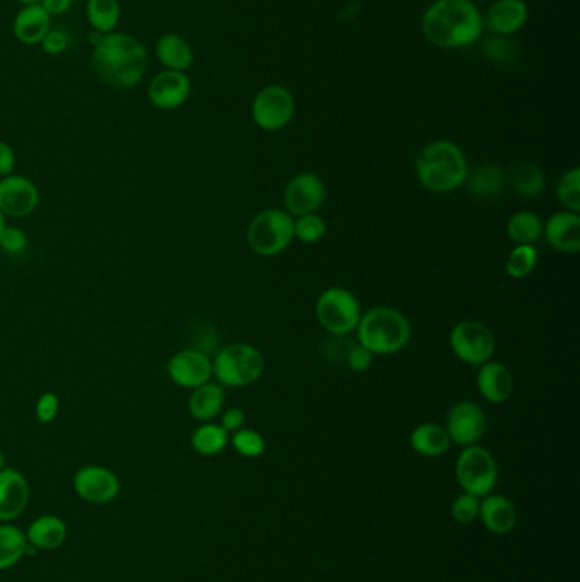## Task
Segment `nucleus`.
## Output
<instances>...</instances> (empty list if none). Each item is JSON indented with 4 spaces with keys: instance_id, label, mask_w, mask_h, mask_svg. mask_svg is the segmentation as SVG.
I'll use <instances>...</instances> for the list:
<instances>
[{
    "instance_id": "6",
    "label": "nucleus",
    "mask_w": 580,
    "mask_h": 582,
    "mask_svg": "<svg viewBox=\"0 0 580 582\" xmlns=\"http://www.w3.org/2000/svg\"><path fill=\"white\" fill-rule=\"evenodd\" d=\"M293 217L290 213L271 208L252 218L247 229V242L252 252L261 257L283 254L295 239Z\"/></svg>"
},
{
    "instance_id": "39",
    "label": "nucleus",
    "mask_w": 580,
    "mask_h": 582,
    "mask_svg": "<svg viewBox=\"0 0 580 582\" xmlns=\"http://www.w3.org/2000/svg\"><path fill=\"white\" fill-rule=\"evenodd\" d=\"M26 247H28V234L23 229L6 225L0 234V249L11 256H18L26 251Z\"/></svg>"
},
{
    "instance_id": "19",
    "label": "nucleus",
    "mask_w": 580,
    "mask_h": 582,
    "mask_svg": "<svg viewBox=\"0 0 580 582\" xmlns=\"http://www.w3.org/2000/svg\"><path fill=\"white\" fill-rule=\"evenodd\" d=\"M543 234L548 244L563 254H577L580 251L579 213L558 212L543 223Z\"/></svg>"
},
{
    "instance_id": "34",
    "label": "nucleus",
    "mask_w": 580,
    "mask_h": 582,
    "mask_svg": "<svg viewBox=\"0 0 580 582\" xmlns=\"http://www.w3.org/2000/svg\"><path fill=\"white\" fill-rule=\"evenodd\" d=\"M558 201L569 212H580V169L572 167L570 171L563 172L557 184Z\"/></svg>"
},
{
    "instance_id": "10",
    "label": "nucleus",
    "mask_w": 580,
    "mask_h": 582,
    "mask_svg": "<svg viewBox=\"0 0 580 582\" xmlns=\"http://www.w3.org/2000/svg\"><path fill=\"white\" fill-rule=\"evenodd\" d=\"M293 116H295V97L286 87L273 84L261 89L254 97L252 120L261 130H266V132L283 130L285 126L290 125Z\"/></svg>"
},
{
    "instance_id": "5",
    "label": "nucleus",
    "mask_w": 580,
    "mask_h": 582,
    "mask_svg": "<svg viewBox=\"0 0 580 582\" xmlns=\"http://www.w3.org/2000/svg\"><path fill=\"white\" fill-rule=\"evenodd\" d=\"M213 377L222 387H247L256 383L264 373L266 363L259 349L251 344H228L215 356Z\"/></svg>"
},
{
    "instance_id": "25",
    "label": "nucleus",
    "mask_w": 580,
    "mask_h": 582,
    "mask_svg": "<svg viewBox=\"0 0 580 582\" xmlns=\"http://www.w3.org/2000/svg\"><path fill=\"white\" fill-rule=\"evenodd\" d=\"M410 446L421 457L438 458L450 450V434L441 424H419L410 433Z\"/></svg>"
},
{
    "instance_id": "4",
    "label": "nucleus",
    "mask_w": 580,
    "mask_h": 582,
    "mask_svg": "<svg viewBox=\"0 0 580 582\" xmlns=\"http://www.w3.org/2000/svg\"><path fill=\"white\" fill-rule=\"evenodd\" d=\"M356 332L359 344L380 356L400 353L407 348L412 336L407 317L399 310L385 305L361 315Z\"/></svg>"
},
{
    "instance_id": "49",
    "label": "nucleus",
    "mask_w": 580,
    "mask_h": 582,
    "mask_svg": "<svg viewBox=\"0 0 580 582\" xmlns=\"http://www.w3.org/2000/svg\"><path fill=\"white\" fill-rule=\"evenodd\" d=\"M477 2H489V0H477Z\"/></svg>"
},
{
    "instance_id": "35",
    "label": "nucleus",
    "mask_w": 580,
    "mask_h": 582,
    "mask_svg": "<svg viewBox=\"0 0 580 582\" xmlns=\"http://www.w3.org/2000/svg\"><path fill=\"white\" fill-rule=\"evenodd\" d=\"M482 53L490 62L509 65L518 60L519 50L507 36L492 35L482 43Z\"/></svg>"
},
{
    "instance_id": "42",
    "label": "nucleus",
    "mask_w": 580,
    "mask_h": 582,
    "mask_svg": "<svg viewBox=\"0 0 580 582\" xmlns=\"http://www.w3.org/2000/svg\"><path fill=\"white\" fill-rule=\"evenodd\" d=\"M373 358H375V354L371 353L370 349L361 346V344H356V346L349 348V351H347V365L356 373H364V371L370 370V366L373 365Z\"/></svg>"
},
{
    "instance_id": "38",
    "label": "nucleus",
    "mask_w": 580,
    "mask_h": 582,
    "mask_svg": "<svg viewBox=\"0 0 580 582\" xmlns=\"http://www.w3.org/2000/svg\"><path fill=\"white\" fill-rule=\"evenodd\" d=\"M478 513H480V499L467 492L460 494L451 504V516L460 525H470L473 521H477Z\"/></svg>"
},
{
    "instance_id": "28",
    "label": "nucleus",
    "mask_w": 580,
    "mask_h": 582,
    "mask_svg": "<svg viewBox=\"0 0 580 582\" xmlns=\"http://www.w3.org/2000/svg\"><path fill=\"white\" fill-rule=\"evenodd\" d=\"M87 21L99 35L114 33L121 19L120 0H87Z\"/></svg>"
},
{
    "instance_id": "46",
    "label": "nucleus",
    "mask_w": 580,
    "mask_h": 582,
    "mask_svg": "<svg viewBox=\"0 0 580 582\" xmlns=\"http://www.w3.org/2000/svg\"><path fill=\"white\" fill-rule=\"evenodd\" d=\"M19 4H21V6H38V4H41V0H18Z\"/></svg>"
},
{
    "instance_id": "41",
    "label": "nucleus",
    "mask_w": 580,
    "mask_h": 582,
    "mask_svg": "<svg viewBox=\"0 0 580 582\" xmlns=\"http://www.w3.org/2000/svg\"><path fill=\"white\" fill-rule=\"evenodd\" d=\"M70 38L62 29H50L46 33L45 38L41 40V48L46 55L55 57V55H62L67 48H69Z\"/></svg>"
},
{
    "instance_id": "29",
    "label": "nucleus",
    "mask_w": 580,
    "mask_h": 582,
    "mask_svg": "<svg viewBox=\"0 0 580 582\" xmlns=\"http://www.w3.org/2000/svg\"><path fill=\"white\" fill-rule=\"evenodd\" d=\"M507 237L516 246H535L543 235V220L533 212H519L507 222Z\"/></svg>"
},
{
    "instance_id": "3",
    "label": "nucleus",
    "mask_w": 580,
    "mask_h": 582,
    "mask_svg": "<svg viewBox=\"0 0 580 582\" xmlns=\"http://www.w3.org/2000/svg\"><path fill=\"white\" fill-rule=\"evenodd\" d=\"M416 172L424 188L433 193H450L465 184L470 169L467 155L456 143L438 140L417 155Z\"/></svg>"
},
{
    "instance_id": "36",
    "label": "nucleus",
    "mask_w": 580,
    "mask_h": 582,
    "mask_svg": "<svg viewBox=\"0 0 580 582\" xmlns=\"http://www.w3.org/2000/svg\"><path fill=\"white\" fill-rule=\"evenodd\" d=\"M293 230H295V239L303 244H317L327 234V225L324 218L317 213H308V215L296 217Z\"/></svg>"
},
{
    "instance_id": "24",
    "label": "nucleus",
    "mask_w": 580,
    "mask_h": 582,
    "mask_svg": "<svg viewBox=\"0 0 580 582\" xmlns=\"http://www.w3.org/2000/svg\"><path fill=\"white\" fill-rule=\"evenodd\" d=\"M225 406V390L220 383H205L201 387L193 388L189 395V414L201 423H210L220 416Z\"/></svg>"
},
{
    "instance_id": "44",
    "label": "nucleus",
    "mask_w": 580,
    "mask_h": 582,
    "mask_svg": "<svg viewBox=\"0 0 580 582\" xmlns=\"http://www.w3.org/2000/svg\"><path fill=\"white\" fill-rule=\"evenodd\" d=\"M14 167H16V150L12 149L9 143L0 140V176H11Z\"/></svg>"
},
{
    "instance_id": "33",
    "label": "nucleus",
    "mask_w": 580,
    "mask_h": 582,
    "mask_svg": "<svg viewBox=\"0 0 580 582\" xmlns=\"http://www.w3.org/2000/svg\"><path fill=\"white\" fill-rule=\"evenodd\" d=\"M536 264H538V251L535 246H516L507 256V276L512 280H524L535 271Z\"/></svg>"
},
{
    "instance_id": "27",
    "label": "nucleus",
    "mask_w": 580,
    "mask_h": 582,
    "mask_svg": "<svg viewBox=\"0 0 580 582\" xmlns=\"http://www.w3.org/2000/svg\"><path fill=\"white\" fill-rule=\"evenodd\" d=\"M465 184L475 198L489 200V198H495L497 194L502 193L506 177H504L501 167L494 166V164H482V166L475 167L472 172H468Z\"/></svg>"
},
{
    "instance_id": "14",
    "label": "nucleus",
    "mask_w": 580,
    "mask_h": 582,
    "mask_svg": "<svg viewBox=\"0 0 580 582\" xmlns=\"http://www.w3.org/2000/svg\"><path fill=\"white\" fill-rule=\"evenodd\" d=\"M167 375L177 387H201L213 377V363L200 349H182L167 363Z\"/></svg>"
},
{
    "instance_id": "48",
    "label": "nucleus",
    "mask_w": 580,
    "mask_h": 582,
    "mask_svg": "<svg viewBox=\"0 0 580 582\" xmlns=\"http://www.w3.org/2000/svg\"><path fill=\"white\" fill-rule=\"evenodd\" d=\"M2 468H6V457H4V453L0 451V470H2Z\"/></svg>"
},
{
    "instance_id": "32",
    "label": "nucleus",
    "mask_w": 580,
    "mask_h": 582,
    "mask_svg": "<svg viewBox=\"0 0 580 582\" xmlns=\"http://www.w3.org/2000/svg\"><path fill=\"white\" fill-rule=\"evenodd\" d=\"M545 186V174L535 164H521L512 172V188L521 198H535Z\"/></svg>"
},
{
    "instance_id": "45",
    "label": "nucleus",
    "mask_w": 580,
    "mask_h": 582,
    "mask_svg": "<svg viewBox=\"0 0 580 582\" xmlns=\"http://www.w3.org/2000/svg\"><path fill=\"white\" fill-rule=\"evenodd\" d=\"M74 4V0H41V6L45 7V11L50 16H62L69 11Z\"/></svg>"
},
{
    "instance_id": "26",
    "label": "nucleus",
    "mask_w": 580,
    "mask_h": 582,
    "mask_svg": "<svg viewBox=\"0 0 580 582\" xmlns=\"http://www.w3.org/2000/svg\"><path fill=\"white\" fill-rule=\"evenodd\" d=\"M26 538L38 550H55L67 540V525L58 516L45 514L29 525Z\"/></svg>"
},
{
    "instance_id": "30",
    "label": "nucleus",
    "mask_w": 580,
    "mask_h": 582,
    "mask_svg": "<svg viewBox=\"0 0 580 582\" xmlns=\"http://www.w3.org/2000/svg\"><path fill=\"white\" fill-rule=\"evenodd\" d=\"M228 433L220 424L203 423L191 434V446L203 457H215L228 445Z\"/></svg>"
},
{
    "instance_id": "16",
    "label": "nucleus",
    "mask_w": 580,
    "mask_h": 582,
    "mask_svg": "<svg viewBox=\"0 0 580 582\" xmlns=\"http://www.w3.org/2000/svg\"><path fill=\"white\" fill-rule=\"evenodd\" d=\"M191 79L186 72L164 69L148 84V101L157 109L172 111L181 108L191 96Z\"/></svg>"
},
{
    "instance_id": "2",
    "label": "nucleus",
    "mask_w": 580,
    "mask_h": 582,
    "mask_svg": "<svg viewBox=\"0 0 580 582\" xmlns=\"http://www.w3.org/2000/svg\"><path fill=\"white\" fill-rule=\"evenodd\" d=\"M484 28L473 0H436L422 16L426 40L441 48H467L480 40Z\"/></svg>"
},
{
    "instance_id": "43",
    "label": "nucleus",
    "mask_w": 580,
    "mask_h": 582,
    "mask_svg": "<svg viewBox=\"0 0 580 582\" xmlns=\"http://www.w3.org/2000/svg\"><path fill=\"white\" fill-rule=\"evenodd\" d=\"M245 412L239 407H230L227 411H222V426L227 433H235L244 428Z\"/></svg>"
},
{
    "instance_id": "1",
    "label": "nucleus",
    "mask_w": 580,
    "mask_h": 582,
    "mask_svg": "<svg viewBox=\"0 0 580 582\" xmlns=\"http://www.w3.org/2000/svg\"><path fill=\"white\" fill-rule=\"evenodd\" d=\"M92 72L106 86L120 91L137 87L147 74L148 53L142 41L128 33H92Z\"/></svg>"
},
{
    "instance_id": "13",
    "label": "nucleus",
    "mask_w": 580,
    "mask_h": 582,
    "mask_svg": "<svg viewBox=\"0 0 580 582\" xmlns=\"http://www.w3.org/2000/svg\"><path fill=\"white\" fill-rule=\"evenodd\" d=\"M38 205L40 191L29 177L11 174L0 179V212L6 217H29Z\"/></svg>"
},
{
    "instance_id": "17",
    "label": "nucleus",
    "mask_w": 580,
    "mask_h": 582,
    "mask_svg": "<svg viewBox=\"0 0 580 582\" xmlns=\"http://www.w3.org/2000/svg\"><path fill=\"white\" fill-rule=\"evenodd\" d=\"M529 9L524 0H495L485 14L484 26L492 35L511 36L526 26Z\"/></svg>"
},
{
    "instance_id": "23",
    "label": "nucleus",
    "mask_w": 580,
    "mask_h": 582,
    "mask_svg": "<svg viewBox=\"0 0 580 582\" xmlns=\"http://www.w3.org/2000/svg\"><path fill=\"white\" fill-rule=\"evenodd\" d=\"M155 55L164 69L188 72L194 63L193 46L184 36L165 33L155 43Z\"/></svg>"
},
{
    "instance_id": "40",
    "label": "nucleus",
    "mask_w": 580,
    "mask_h": 582,
    "mask_svg": "<svg viewBox=\"0 0 580 582\" xmlns=\"http://www.w3.org/2000/svg\"><path fill=\"white\" fill-rule=\"evenodd\" d=\"M60 412V399L53 392H45L36 400L35 416L40 424H50L57 419Z\"/></svg>"
},
{
    "instance_id": "47",
    "label": "nucleus",
    "mask_w": 580,
    "mask_h": 582,
    "mask_svg": "<svg viewBox=\"0 0 580 582\" xmlns=\"http://www.w3.org/2000/svg\"><path fill=\"white\" fill-rule=\"evenodd\" d=\"M6 227V215L0 212V234H2V230Z\"/></svg>"
},
{
    "instance_id": "15",
    "label": "nucleus",
    "mask_w": 580,
    "mask_h": 582,
    "mask_svg": "<svg viewBox=\"0 0 580 582\" xmlns=\"http://www.w3.org/2000/svg\"><path fill=\"white\" fill-rule=\"evenodd\" d=\"M74 489L87 503L108 504L120 494V480L109 468L87 465L75 474Z\"/></svg>"
},
{
    "instance_id": "8",
    "label": "nucleus",
    "mask_w": 580,
    "mask_h": 582,
    "mask_svg": "<svg viewBox=\"0 0 580 582\" xmlns=\"http://www.w3.org/2000/svg\"><path fill=\"white\" fill-rule=\"evenodd\" d=\"M456 480L463 492L482 499L494 491L499 477L497 463L482 446H465L456 460Z\"/></svg>"
},
{
    "instance_id": "7",
    "label": "nucleus",
    "mask_w": 580,
    "mask_h": 582,
    "mask_svg": "<svg viewBox=\"0 0 580 582\" xmlns=\"http://www.w3.org/2000/svg\"><path fill=\"white\" fill-rule=\"evenodd\" d=\"M315 315L325 331L334 336H347L349 332L356 331L363 312L353 291L342 286H330L317 298Z\"/></svg>"
},
{
    "instance_id": "12",
    "label": "nucleus",
    "mask_w": 580,
    "mask_h": 582,
    "mask_svg": "<svg viewBox=\"0 0 580 582\" xmlns=\"http://www.w3.org/2000/svg\"><path fill=\"white\" fill-rule=\"evenodd\" d=\"M325 184L317 174L300 172L291 177L285 189V206L291 217H302L308 213H317L324 205Z\"/></svg>"
},
{
    "instance_id": "9",
    "label": "nucleus",
    "mask_w": 580,
    "mask_h": 582,
    "mask_svg": "<svg viewBox=\"0 0 580 582\" xmlns=\"http://www.w3.org/2000/svg\"><path fill=\"white\" fill-rule=\"evenodd\" d=\"M451 351L456 358L470 366H480L492 360L495 337L480 320H461L450 334Z\"/></svg>"
},
{
    "instance_id": "20",
    "label": "nucleus",
    "mask_w": 580,
    "mask_h": 582,
    "mask_svg": "<svg viewBox=\"0 0 580 582\" xmlns=\"http://www.w3.org/2000/svg\"><path fill=\"white\" fill-rule=\"evenodd\" d=\"M477 388L490 404H504L514 392V377L499 361H487L478 366Z\"/></svg>"
},
{
    "instance_id": "18",
    "label": "nucleus",
    "mask_w": 580,
    "mask_h": 582,
    "mask_svg": "<svg viewBox=\"0 0 580 582\" xmlns=\"http://www.w3.org/2000/svg\"><path fill=\"white\" fill-rule=\"evenodd\" d=\"M29 503V484L16 468L0 470V521L16 520Z\"/></svg>"
},
{
    "instance_id": "37",
    "label": "nucleus",
    "mask_w": 580,
    "mask_h": 582,
    "mask_svg": "<svg viewBox=\"0 0 580 582\" xmlns=\"http://www.w3.org/2000/svg\"><path fill=\"white\" fill-rule=\"evenodd\" d=\"M232 445H234L235 451L245 458L261 457L262 453L266 451V441L261 434L252 431V429L242 428L235 431L234 436H232Z\"/></svg>"
},
{
    "instance_id": "31",
    "label": "nucleus",
    "mask_w": 580,
    "mask_h": 582,
    "mask_svg": "<svg viewBox=\"0 0 580 582\" xmlns=\"http://www.w3.org/2000/svg\"><path fill=\"white\" fill-rule=\"evenodd\" d=\"M26 547L28 538L18 526H0V571L18 564L26 554Z\"/></svg>"
},
{
    "instance_id": "22",
    "label": "nucleus",
    "mask_w": 580,
    "mask_h": 582,
    "mask_svg": "<svg viewBox=\"0 0 580 582\" xmlns=\"http://www.w3.org/2000/svg\"><path fill=\"white\" fill-rule=\"evenodd\" d=\"M50 29H52V16L41 4L24 6L16 14L12 23V33L16 36V40L26 46L40 45Z\"/></svg>"
},
{
    "instance_id": "21",
    "label": "nucleus",
    "mask_w": 580,
    "mask_h": 582,
    "mask_svg": "<svg viewBox=\"0 0 580 582\" xmlns=\"http://www.w3.org/2000/svg\"><path fill=\"white\" fill-rule=\"evenodd\" d=\"M478 520L494 535H507L516 528L518 513L507 497L489 494L480 499Z\"/></svg>"
},
{
    "instance_id": "11",
    "label": "nucleus",
    "mask_w": 580,
    "mask_h": 582,
    "mask_svg": "<svg viewBox=\"0 0 580 582\" xmlns=\"http://www.w3.org/2000/svg\"><path fill=\"white\" fill-rule=\"evenodd\" d=\"M446 431L450 434L451 443L463 448L477 445L487 431V416L484 409L470 400L458 402L451 407L448 414Z\"/></svg>"
}]
</instances>
